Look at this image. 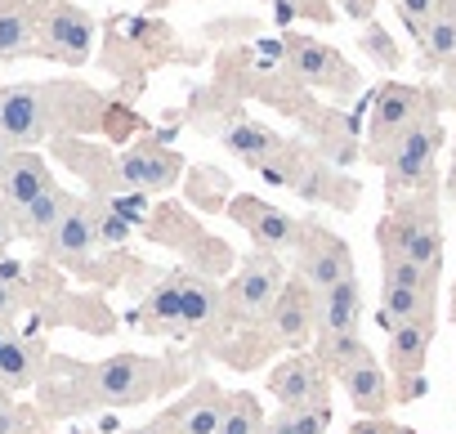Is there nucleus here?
<instances>
[{"mask_svg": "<svg viewBox=\"0 0 456 434\" xmlns=\"http://www.w3.org/2000/svg\"><path fill=\"white\" fill-rule=\"evenodd\" d=\"M331 376H340L345 367H354V363H367V358H376L371 349H367V340L358 336V332H340V336H318V354H314Z\"/></svg>", "mask_w": 456, "mask_h": 434, "instance_id": "nucleus-27", "label": "nucleus"}, {"mask_svg": "<svg viewBox=\"0 0 456 434\" xmlns=\"http://www.w3.org/2000/svg\"><path fill=\"white\" fill-rule=\"evenodd\" d=\"M345 278H358L349 242L336 238L322 225H305V233L296 242V283H305L314 296H322V291H331Z\"/></svg>", "mask_w": 456, "mask_h": 434, "instance_id": "nucleus-6", "label": "nucleus"}, {"mask_svg": "<svg viewBox=\"0 0 456 434\" xmlns=\"http://www.w3.org/2000/svg\"><path fill=\"white\" fill-rule=\"evenodd\" d=\"M37 45V19L28 5H0V59H19Z\"/></svg>", "mask_w": 456, "mask_h": 434, "instance_id": "nucleus-26", "label": "nucleus"}, {"mask_svg": "<svg viewBox=\"0 0 456 434\" xmlns=\"http://www.w3.org/2000/svg\"><path fill=\"white\" fill-rule=\"evenodd\" d=\"M10 157H14V148H10L5 139H0V175H5V166H10Z\"/></svg>", "mask_w": 456, "mask_h": 434, "instance_id": "nucleus-42", "label": "nucleus"}, {"mask_svg": "<svg viewBox=\"0 0 456 434\" xmlns=\"http://www.w3.org/2000/svg\"><path fill=\"white\" fill-rule=\"evenodd\" d=\"M126 434H170V425L157 416V421H148V425H134V430H126Z\"/></svg>", "mask_w": 456, "mask_h": 434, "instance_id": "nucleus-40", "label": "nucleus"}, {"mask_svg": "<svg viewBox=\"0 0 456 434\" xmlns=\"http://www.w3.org/2000/svg\"><path fill=\"white\" fill-rule=\"evenodd\" d=\"M68 206H72V192L54 184V188H50V192H41L28 210H19V215H14L19 238H28V242H45V238H50V229L68 215Z\"/></svg>", "mask_w": 456, "mask_h": 434, "instance_id": "nucleus-25", "label": "nucleus"}, {"mask_svg": "<svg viewBox=\"0 0 456 434\" xmlns=\"http://www.w3.org/2000/svg\"><path fill=\"white\" fill-rule=\"evenodd\" d=\"M349 434H416V430H407V425H394L389 416H358V421L349 425Z\"/></svg>", "mask_w": 456, "mask_h": 434, "instance_id": "nucleus-33", "label": "nucleus"}, {"mask_svg": "<svg viewBox=\"0 0 456 434\" xmlns=\"http://www.w3.org/2000/svg\"><path fill=\"white\" fill-rule=\"evenodd\" d=\"M161 385H166V363L148 354H112L86 367L81 376L86 403L94 407H134V403H148Z\"/></svg>", "mask_w": 456, "mask_h": 434, "instance_id": "nucleus-4", "label": "nucleus"}, {"mask_svg": "<svg viewBox=\"0 0 456 434\" xmlns=\"http://www.w3.org/2000/svg\"><path fill=\"white\" fill-rule=\"evenodd\" d=\"M362 323V283L345 278L331 291L314 296V336H340V332H358Z\"/></svg>", "mask_w": 456, "mask_h": 434, "instance_id": "nucleus-16", "label": "nucleus"}, {"mask_svg": "<svg viewBox=\"0 0 456 434\" xmlns=\"http://www.w3.org/2000/svg\"><path fill=\"white\" fill-rule=\"evenodd\" d=\"M45 372V345L41 340H28V336H14L10 349L0 354V385H5L10 394L14 389H28L37 385Z\"/></svg>", "mask_w": 456, "mask_h": 434, "instance_id": "nucleus-24", "label": "nucleus"}, {"mask_svg": "<svg viewBox=\"0 0 456 434\" xmlns=\"http://www.w3.org/2000/svg\"><path fill=\"white\" fill-rule=\"evenodd\" d=\"M282 287H287L282 260L256 251V256L242 260V269L233 274V283L224 287V314H233L242 323H265V314L273 309V300H278Z\"/></svg>", "mask_w": 456, "mask_h": 434, "instance_id": "nucleus-7", "label": "nucleus"}, {"mask_svg": "<svg viewBox=\"0 0 456 434\" xmlns=\"http://www.w3.org/2000/svg\"><path fill=\"white\" fill-rule=\"evenodd\" d=\"M175 291H179V327H210L219 323L224 314V291L197 274H183L175 278Z\"/></svg>", "mask_w": 456, "mask_h": 434, "instance_id": "nucleus-22", "label": "nucleus"}, {"mask_svg": "<svg viewBox=\"0 0 456 434\" xmlns=\"http://www.w3.org/2000/svg\"><path fill=\"white\" fill-rule=\"evenodd\" d=\"M443 143H447L443 112L420 117L403 139L389 143V152L380 157L389 206L403 201V197H416V192H434L438 188V152H443Z\"/></svg>", "mask_w": 456, "mask_h": 434, "instance_id": "nucleus-3", "label": "nucleus"}, {"mask_svg": "<svg viewBox=\"0 0 456 434\" xmlns=\"http://www.w3.org/2000/svg\"><path fill=\"white\" fill-rule=\"evenodd\" d=\"M416 50H420L425 72H443L456 63V0H438V10H434L425 37L416 41Z\"/></svg>", "mask_w": 456, "mask_h": 434, "instance_id": "nucleus-21", "label": "nucleus"}, {"mask_svg": "<svg viewBox=\"0 0 456 434\" xmlns=\"http://www.w3.org/2000/svg\"><path fill=\"white\" fill-rule=\"evenodd\" d=\"M50 188H54V175H50L45 157L37 148H23V152L10 157L5 175H0V206H5L10 215H19V210H28Z\"/></svg>", "mask_w": 456, "mask_h": 434, "instance_id": "nucleus-14", "label": "nucleus"}, {"mask_svg": "<svg viewBox=\"0 0 456 434\" xmlns=\"http://www.w3.org/2000/svg\"><path fill=\"white\" fill-rule=\"evenodd\" d=\"M265 407L251 389H238V394H228L224 403V416H219V430L215 434H265Z\"/></svg>", "mask_w": 456, "mask_h": 434, "instance_id": "nucleus-28", "label": "nucleus"}, {"mask_svg": "<svg viewBox=\"0 0 456 434\" xmlns=\"http://www.w3.org/2000/svg\"><path fill=\"white\" fill-rule=\"evenodd\" d=\"M287 50H291V68L300 72L305 86H314V90H336V94H354V90H358V72H354L331 45L309 41V37H291Z\"/></svg>", "mask_w": 456, "mask_h": 434, "instance_id": "nucleus-10", "label": "nucleus"}, {"mask_svg": "<svg viewBox=\"0 0 456 434\" xmlns=\"http://www.w3.org/2000/svg\"><path fill=\"white\" fill-rule=\"evenodd\" d=\"M443 112V94L429 86H403V81H385L371 94V112H367V157L380 161L389 152L394 139H403L420 117Z\"/></svg>", "mask_w": 456, "mask_h": 434, "instance_id": "nucleus-5", "label": "nucleus"}, {"mask_svg": "<svg viewBox=\"0 0 456 434\" xmlns=\"http://www.w3.org/2000/svg\"><path fill=\"white\" fill-rule=\"evenodd\" d=\"M50 59H68V63H86L90 59V45H94V23L81 5H54L50 19H45V32H41Z\"/></svg>", "mask_w": 456, "mask_h": 434, "instance_id": "nucleus-15", "label": "nucleus"}, {"mask_svg": "<svg viewBox=\"0 0 456 434\" xmlns=\"http://www.w3.org/2000/svg\"><path fill=\"white\" fill-rule=\"evenodd\" d=\"M327 376L331 372L314 354H291L269 372L265 385L282 407H309V403H327Z\"/></svg>", "mask_w": 456, "mask_h": 434, "instance_id": "nucleus-12", "label": "nucleus"}, {"mask_svg": "<svg viewBox=\"0 0 456 434\" xmlns=\"http://www.w3.org/2000/svg\"><path fill=\"white\" fill-rule=\"evenodd\" d=\"M438 269H420L411 260H380V287H416V291H438Z\"/></svg>", "mask_w": 456, "mask_h": 434, "instance_id": "nucleus-31", "label": "nucleus"}, {"mask_svg": "<svg viewBox=\"0 0 456 434\" xmlns=\"http://www.w3.org/2000/svg\"><path fill=\"white\" fill-rule=\"evenodd\" d=\"M438 318V291H416V287H380V327L394 332L403 323H425Z\"/></svg>", "mask_w": 456, "mask_h": 434, "instance_id": "nucleus-23", "label": "nucleus"}, {"mask_svg": "<svg viewBox=\"0 0 456 434\" xmlns=\"http://www.w3.org/2000/svg\"><path fill=\"white\" fill-rule=\"evenodd\" d=\"M394 10H398V23L407 28V37L420 41L429 19H434V10H438V0H394Z\"/></svg>", "mask_w": 456, "mask_h": 434, "instance_id": "nucleus-32", "label": "nucleus"}, {"mask_svg": "<svg viewBox=\"0 0 456 434\" xmlns=\"http://www.w3.org/2000/svg\"><path fill=\"white\" fill-rule=\"evenodd\" d=\"M19 309H23V296H19V287L0 278V323H10V327H14Z\"/></svg>", "mask_w": 456, "mask_h": 434, "instance_id": "nucleus-34", "label": "nucleus"}, {"mask_svg": "<svg viewBox=\"0 0 456 434\" xmlns=\"http://www.w3.org/2000/svg\"><path fill=\"white\" fill-rule=\"evenodd\" d=\"M380 260H411L420 269L443 274V225H438V188L416 192L389 206V215L376 225Z\"/></svg>", "mask_w": 456, "mask_h": 434, "instance_id": "nucleus-2", "label": "nucleus"}, {"mask_svg": "<svg viewBox=\"0 0 456 434\" xmlns=\"http://www.w3.org/2000/svg\"><path fill=\"white\" fill-rule=\"evenodd\" d=\"M305 10H309V19H318V23H336V14H331L327 0H305Z\"/></svg>", "mask_w": 456, "mask_h": 434, "instance_id": "nucleus-38", "label": "nucleus"}, {"mask_svg": "<svg viewBox=\"0 0 456 434\" xmlns=\"http://www.w3.org/2000/svg\"><path fill=\"white\" fill-rule=\"evenodd\" d=\"M331 425V403H309V407H282L278 416L265 421V434H327Z\"/></svg>", "mask_w": 456, "mask_h": 434, "instance_id": "nucleus-29", "label": "nucleus"}, {"mask_svg": "<svg viewBox=\"0 0 456 434\" xmlns=\"http://www.w3.org/2000/svg\"><path fill=\"white\" fill-rule=\"evenodd\" d=\"M273 5V14H278V23L287 28V23H296V19H309V10H305V0H269Z\"/></svg>", "mask_w": 456, "mask_h": 434, "instance_id": "nucleus-35", "label": "nucleus"}, {"mask_svg": "<svg viewBox=\"0 0 456 434\" xmlns=\"http://www.w3.org/2000/svg\"><path fill=\"white\" fill-rule=\"evenodd\" d=\"M265 327H269V336H273L278 345L300 349V345L318 332V327H314V291H309L305 283H287V287L278 291L273 309L265 314Z\"/></svg>", "mask_w": 456, "mask_h": 434, "instance_id": "nucleus-13", "label": "nucleus"}, {"mask_svg": "<svg viewBox=\"0 0 456 434\" xmlns=\"http://www.w3.org/2000/svg\"><path fill=\"white\" fill-rule=\"evenodd\" d=\"M14 336H19V332H14L10 323H0V354H5V349H10V340H14Z\"/></svg>", "mask_w": 456, "mask_h": 434, "instance_id": "nucleus-41", "label": "nucleus"}, {"mask_svg": "<svg viewBox=\"0 0 456 434\" xmlns=\"http://www.w3.org/2000/svg\"><path fill=\"white\" fill-rule=\"evenodd\" d=\"M443 192L456 201V139H452V166H447V175H443Z\"/></svg>", "mask_w": 456, "mask_h": 434, "instance_id": "nucleus-39", "label": "nucleus"}, {"mask_svg": "<svg viewBox=\"0 0 456 434\" xmlns=\"http://www.w3.org/2000/svg\"><path fill=\"white\" fill-rule=\"evenodd\" d=\"M10 407H14V398H10V389H5V385H0V416H5Z\"/></svg>", "mask_w": 456, "mask_h": 434, "instance_id": "nucleus-43", "label": "nucleus"}, {"mask_svg": "<svg viewBox=\"0 0 456 434\" xmlns=\"http://www.w3.org/2000/svg\"><path fill=\"white\" fill-rule=\"evenodd\" d=\"M358 54H367L376 68H385V72H398L403 68V50H398V41L385 32V23H376V19H367L362 23V32H358Z\"/></svg>", "mask_w": 456, "mask_h": 434, "instance_id": "nucleus-30", "label": "nucleus"}, {"mask_svg": "<svg viewBox=\"0 0 456 434\" xmlns=\"http://www.w3.org/2000/svg\"><path fill=\"white\" fill-rule=\"evenodd\" d=\"M438 94H443V108H452V112H456V63H452V68H443V90H438Z\"/></svg>", "mask_w": 456, "mask_h": 434, "instance_id": "nucleus-37", "label": "nucleus"}, {"mask_svg": "<svg viewBox=\"0 0 456 434\" xmlns=\"http://www.w3.org/2000/svg\"><path fill=\"white\" fill-rule=\"evenodd\" d=\"M228 215H233V225H242L251 233V242L265 251V256H278V251H296L305 225L296 220V215L260 201V197H233L228 201Z\"/></svg>", "mask_w": 456, "mask_h": 434, "instance_id": "nucleus-8", "label": "nucleus"}, {"mask_svg": "<svg viewBox=\"0 0 456 434\" xmlns=\"http://www.w3.org/2000/svg\"><path fill=\"white\" fill-rule=\"evenodd\" d=\"M336 381H340V389L349 394L354 412H362V416H385V412H389V403H394V385H389V372H385V367H380L376 358L345 367V372H340Z\"/></svg>", "mask_w": 456, "mask_h": 434, "instance_id": "nucleus-17", "label": "nucleus"}, {"mask_svg": "<svg viewBox=\"0 0 456 434\" xmlns=\"http://www.w3.org/2000/svg\"><path fill=\"white\" fill-rule=\"evenodd\" d=\"M19 238V229H14V215L5 210V206H0V256H5L10 251V242Z\"/></svg>", "mask_w": 456, "mask_h": 434, "instance_id": "nucleus-36", "label": "nucleus"}, {"mask_svg": "<svg viewBox=\"0 0 456 434\" xmlns=\"http://www.w3.org/2000/svg\"><path fill=\"white\" fill-rule=\"evenodd\" d=\"M296 197L354 210V206H358V184L345 179V175H340L336 166H327L322 157H309V166H305V175H300V184H296Z\"/></svg>", "mask_w": 456, "mask_h": 434, "instance_id": "nucleus-20", "label": "nucleus"}, {"mask_svg": "<svg viewBox=\"0 0 456 434\" xmlns=\"http://www.w3.org/2000/svg\"><path fill=\"white\" fill-rule=\"evenodd\" d=\"M94 117V94L72 81H45V86H5L0 90V139L14 152L37 148L45 135L63 126H86Z\"/></svg>", "mask_w": 456, "mask_h": 434, "instance_id": "nucleus-1", "label": "nucleus"}, {"mask_svg": "<svg viewBox=\"0 0 456 434\" xmlns=\"http://www.w3.org/2000/svg\"><path fill=\"white\" fill-rule=\"evenodd\" d=\"M219 139H224V148L233 152V157H242L247 166H265L269 157H278L282 148H287V139L278 135V130H269V126H260V121H247V117H238V121H228L224 130H219Z\"/></svg>", "mask_w": 456, "mask_h": 434, "instance_id": "nucleus-19", "label": "nucleus"}, {"mask_svg": "<svg viewBox=\"0 0 456 434\" xmlns=\"http://www.w3.org/2000/svg\"><path fill=\"white\" fill-rule=\"evenodd\" d=\"M452 318H456V287H452Z\"/></svg>", "mask_w": 456, "mask_h": 434, "instance_id": "nucleus-44", "label": "nucleus"}, {"mask_svg": "<svg viewBox=\"0 0 456 434\" xmlns=\"http://www.w3.org/2000/svg\"><path fill=\"white\" fill-rule=\"evenodd\" d=\"M224 403H228V394H219L215 385H197L161 421L170 425V434H215L219 430V416H224Z\"/></svg>", "mask_w": 456, "mask_h": 434, "instance_id": "nucleus-18", "label": "nucleus"}, {"mask_svg": "<svg viewBox=\"0 0 456 434\" xmlns=\"http://www.w3.org/2000/svg\"><path fill=\"white\" fill-rule=\"evenodd\" d=\"M94 247H99V220H94V206L90 201H72L68 215L50 229V238L41 242V251L54 265H63V269H81L94 256Z\"/></svg>", "mask_w": 456, "mask_h": 434, "instance_id": "nucleus-9", "label": "nucleus"}, {"mask_svg": "<svg viewBox=\"0 0 456 434\" xmlns=\"http://www.w3.org/2000/svg\"><path fill=\"white\" fill-rule=\"evenodd\" d=\"M183 170V157L170 152V148H157V143H143L126 157H117L112 166V188H134V192H161L179 179Z\"/></svg>", "mask_w": 456, "mask_h": 434, "instance_id": "nucleus-11", "label": "nucleus"}]
</instances>
